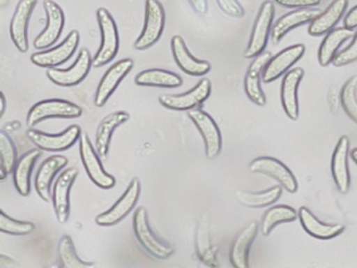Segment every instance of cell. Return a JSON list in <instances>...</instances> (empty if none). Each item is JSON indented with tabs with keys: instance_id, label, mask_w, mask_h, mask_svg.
<instances>
[{
	"instance_id": "38",
	"label": "cell",
	"mask_w": 357,
	"mask_h": 268,
	"mask_svg": "<svg viewBox=\"0 0 357 268\" xmlns=\"http://www.w3.org/2000/svg\"><path fill=\"white\" fill-rule=\"evenodd\" d=\"M197 255L206 265L217 266L216 253L211 246L208 230L204 226L198 228Z\"/></svg>"
},
{
	"instance_id": "43",
	"label": "cell",
	"mask_w": 357,
	"mask_h": 268,
	"mask_svg": "<svg viewBox=\"0 0 357 268\" xmlns=\"http://www.w3.org/2000/svg\"><path fill=\"white\" fill-rule=\"evenodd\" d=\"M344 25L347 29H354L357 27V6L351 8L344 18Z\"/></svg>"
},
{
	"instance_id": "42",
	"label": "cell",
	"mask_w": 357,
	"mask_h": 268,
	"mask_svg": "<svg viewBox=\"0 0 357 268\" xmlns=\"http://www.w3.org/2000/svg\"><path fill=\"white\" fill-rule=\"evenodd\" d=\"M328 104H329V108L332 112L337 111L340 104V94L335 86L330 87L329 94H328Z\"/></svg>"
},
{
	"instance_id": "11",
	"label": "cell",
	"mask_w": 357,
	"mask_h": 268,
	"mask_svg": "<svg viewBox=\"0 0 357 268\" xmlns=\"http://www.w3.org/2000/svg\"><path fill=\"white\" fill-rule=\"evenodd\" d=\"M190 117L204 138L206 154L208 159H214L220 154L222 149V137L220 129L212 117L199 108L188 111Z\"/></svg>"
},
{
	"instance_id": "26",
	"label": "cell",
	"mask_w": 357,
	"mask_h": 268,
	"mask_svg": "<svg viewBox=\"0 0 357 268\" xmlns=\"http://www.w3.org/2000/svg\"><path fill=\"white\" fill-rule=\"evenodd\" d=\"M130 119V114L126 111L119 110L110 113L107 117L102 119L98 126L97 134H96V150L102 158H106L109 153L110 142L114 130L126 123Z\"/></svg>"
},
{
	"instance_id": "40",
	"label": "cell",
	"mask_w": 357,
	"mask_h": 268,
	"mask_svg": "<svg viewBox=\"0 0 357 268\" xmlns=\"http://www.w3.org/2000/svg\"><path fill=\"white\" fill-rule=\"evenodd\" d=\"M219 8L227 16L233 18H242L245 15V10L238 0H216Z\"/></svg>"
},
{
	"instance_id": "23",
	"label": "cell",
	"mask_w": 357,
	"mask_h": 268,
	"mask_svg": "<svg viewBox=\"0 0 357 268\" xmlns=\"http://www.w3.org/2000/svg\"><path fill=\"white\" fill-rule=\"evenodd\" d=\"M349 142L348 136L342 135L338 140L334 149L331 161V172L336 188L342 194H347L350 188V172H349Z\"/></svg>"
},
{
	"instance_id": "46",
	"label": "cell",
	"mask_w": 357,
	"mask_h": 268,
	"mask_svg": "<svg viewBox=\"0 0 357 268\" xmlns=\"http://www.w3.org/2000/svg\"><path fill=\"white\" fill-rule=\"evenodd\" d=\"M351 158H352L353 161L357 165V148L353 149V150L351 151Z\"/></svg>"
},
{
	"instance_id": "18",
	"label": "cell",
	"mask_w": 357,
	"mask_h": 268,
	"mask_svg": "<svg viewBox=\"0 0 357 268\" xmlns=\"http://www.w3.org/2000/svg\"><path fill=\"white\" fill-rule=\"evenodd\" d=\"M305 50L304 44H296L273 56L263 70L262 81L267 84L279 79L304 56Z\"/></svg>"
},
{
	"instance_id": "13",
	"label": "cell",
	"mask_w": 357,
	"mask_h": 268,
	"mask_svg": "<svg viewBox=\"0 0 357 268\" xmlns=\"http://www.w3.org/2000/svg\"><path fill=\"white\" fill-rule=\"evenodd\" d=\"M43 8L47 14V27L34 40V47L36 50H45L54 45L59 40L66 25L63 10L57 2L43 0Z\"/></svg>"
},
{
	"instance_id": "10",
	"label": "cell",
	"mask_w": 357,
	"mask_h": 268,
	"mask_svg": "<svg viewBox=\"0 0 357 268\" xmlns=\"http://www.w3.org/2000/svg\"><path fill=\"white\" fill-rule=\"evenodd\" d=\"M212 91V84L208 77H204L197 85L181 94H162L158 100L165 108L170 110L189 111L202 106L208 100Z\"/></svg>"
},
{
	"instance_id": "20",
	"label": "cell",
	"mask_w": 357,
	"mask_h": 268,
	"mask_svg": "<svg viewBox=\"0 0 357 268\" xmlns=\"http://www.w3.org/2000/svg\"><path fill=\"white\" fill-rule=\"evenodd\" d=\"M171 50H172L173 58L178 65L179 68L192 77H202L210 73V62L204 60H198L195 57L192 56L191 52L188 50L187 44L181 36H173L171 39Z\"/></svg>"
},
{
	"instance_id": "45",
	"label": "cell",
	"mask_w": 357,
	"mask_h": 268,
	"mask_svg": "<svg viewBox=\"0 0 357 268\" xmlns=\"http://www.w3.org/2000/svg\"><path fill=\"white\" fill-rule=\"evenodd\" d=\"M1 108H0V117H3L6 111V105H7V100H6L5 94L3 92H1Z\"/></svg>"
},
{
	"instance_id": "16",
	"label": "cell",
	"mask_w": 357,
	"mask_h": 268,
	"mask_svg": "<svg viewBox=\"0 0 357 268\" xmlns=\"http://www.w3.org/2000/svg\"><path fill=\"white\" fill-rule=\"evenodd\" d=\"M135 61L130 58L122 59L114 63L102 77L96 92L95 104L97 107H103L109 100L112 94L116 91L121 82L132 70Z\"/></svg>"
},
{
	"instance_id": "36",
	"label": "cell",
	"mask_w": 357,
	"mask_h": 268,
	"mask_svg": "<svg viewBox=\"0 0 357 268\" xmlns=\"http://www.w3.org/2000/svg\"><path fill=\"white\" fill-rule=\"evenodd\" d=\"M357 77H352L344 84L340 91V104L346 114L357 124Z\"/></svg>"
},
{
	"instance_id": "22",
	"label": "cell",
	"mask_w": 357,
	"mask_h": 268,
	"mask_svg": "<svg viewBox=\"0 0 357 268\" xmlns=\"http://www.w3.org/2000/svg\"><path fill=\"white\" fill-rule=\"evenodd\" d=\"M68 163V157L63 155H53L47 157L37 172L35 177V188L37 194L39 195L45 202H51L53 199V194H51V186L56 174L66 167Z\"/></svg>"
},
{
	"instance_id": "27",
	"label": "cell",
	"mask_w": 357,
	"mask_h": 268,
	"mask_svg": "<svg viewBox=\"0 0 357 268\" xmlns=\"http://www.w3.org/2000/svg\"><path fill=\"white\" fill-rule=\"evenodd\" d=\"M298 219L301 225L304 228L307 234L313 238L321 240H329L340 236L344 230L342 224H327L319 221L307 207H301L298 209Z\"/></svg>"
},
{
	"instance_id": "4",
	"label": "cell",
	"mask_w": 357,
	"mask_h": 268,
	"mask_svg": "<svg viewBox=\"0 0 357 268\" xmlns=\"http://www.w3.org/2000/svg\"><path fill=\"white\" fill-rule=\"evenodd\" d=\"M166 23V13L160 0H146L145 23L141 35L135 42L137 50H146L162 38Z\"/></svg>"
},
{
	"instance_id": "14",
	"label": "cell",
	"mask_w": 357,
	"mask_h": 268,
	"mask_svg": "<svg viewBox=\"0 0 357 268\" xmlns=\"http://www.w3.org/2000/svg\"><path fill=\"white\" fill-rule=\"evenodd\" d=\"M79 170L68 168L64 170L56 180L53 188V207L59 223H66L70 219V194L73 184L78 177Z\"/></svg>"
},
{
	"instance_id": "32",
	"label": "cell",
	"mask_w": 357,
	"mask_h": 268,
	"mask_svg": "<svg viewBox=\"0 0 357 268\" xmlns=\"http://www.w3.org/2000/svg\"><path fill=\"white\" fill-rule=\"evenodd\" d=\"M298 216V211L289 205L281 204L271 207L263 216L261 232L264 236H268L278 224L294 221Z\"/></svg>"
},
{
	"instance_id": "35",
	"label": "cell",
	"mask_w": 357,
	"mask_h": 268,
	"mask_svg": "<svg viewBox=\"0 0 357 268\" xmlns=\"http://www.w3.org/2000/svg\"><path fill=\"white\" fill-rule=\"evenodd\" d=\"M60 267L62 268H85L93 266V263L82 261L77 255L74 242L68 234H64L58 246Z\"/></svg>"
},
{
	"instance_id": "44",
	"label": "cell",
	"mask_w": 357,
	"mask_h": 268,
	"mask_svg": "<svg viewBox=\"0 0 357 268\" xmlns=\"http://www.w3.org/2000/svg\"><path fill=\"white\" fill-rule=\"evenodd\" d=\"M194 12L199 15L206 14L208 12V0H188Z\"/></svg>"
},
{
	"instance_id": "5",
	"label": "cell",
	"mask_w": 357,
	"mask_h": 268,
	"mask_svg": "<svg viewBox=\"0 0 357 268\" xmlns=\"http://www.w3.org/2000/svg\"><path fill=\"white\" fill-rule=\"evenodd\" d=\"M275 13V4L271 0H266L261 4L258 16L255 20L250 42L244 52L246 59L256 58L261 52H264L268 38L271 37Z\"/></svg>"
},
{
	"instance_id": "29",
	"label": "cell",
	"mask_w": 357,
	"mask_h": 268,
	"mask_svg": "<svg viewBox=\"0 0 357 268\" xmlns=\"http://www.w3.org/2000/svg\"><path fill=\"white\" fill-rule=\"evenodd\" d=\"M353 36V29L347 27H337L330 31L324 38L317 54V60L319 65L327 67L333 62L334 58L337 54L338 48L342 46L347 40Z\"/></svg>"
},
{
	"instance_id": "31",
	"label": "cell",
	"mask_w": 357,
	"mask_h": 268,
	"mask_svg": "<svg viewBox=\"0 0 357 268\" xmlns=\"http://www.w3.org/2000/svg\"><path fill=\"white\" fill-rule=\"evenodd\" d=\"M135 83L139 86L149 87L176 88L183 85L181 75L166 69H146L137 73Z\"/></svg>"
},
{
	"instance_id": "30",
	"label": "cell",
	"mask_w": 357,
	"mask_h": 268,
	"mask_svg": "<svg viewBox=\"0 0 357 268\" xmlns=\"http://www.w3.org/2000/svg\"><path fill=\"white\" fill-rule=\"evenodd\" d=\"M40 149H34V150L28 151L24 153L20 161L16 163L14 169V184L17 192L22 196H29L31 193V174H32L33 168L36 163L37 159L41 155Z\"/></svg>"
},
{
	"instance_id": "21",
	"label": "cell",
	"mask_w": 357,
	"mask_h": 268,
	"mask_svg": "<svg viewBox=\"0 0 357 268\" xmlns=\"http://www.w3.org/2000/svg\"><path fill=\"white\" fill-rule=\"evenodd\" d=\"M273 58L271 52H261L259 56L254 58L255 60L250 63L244 79V89L246 96L250 100L258 106L266 105V96L261 87L260 80L262 79L263 70L269 60Z\"/></svg>"
},
{
	"instance_id": "3",
	"label": "cell",
	"mask_w": 357,
	"mask_h": 268,
	"mask_svg": "<svg viewBox=\"0 0 357 268\" xmlns=\"http://www.w3.org/2000/svg\"><path fill=\"white\" fill-rule=\"evenodd\" d=\"M83 114L82 108L70 100L60 98L43 100L30 109L26 125L33 128L47 119H78Z\"/></svg>"
},
{
	"instance_id": "37",
	"label": "cell",
	"mask_w": 357,
	"mask_h": 268,
	"mask_svg": "<svg viewBox=\"0 0 357 268\" xmlns=\"http://www.w3.org/2000/svg\"><path fill=\"white\" fill-rule=\"evenodd\" d=\"M35 228L36 226L32 222L18 221L6 215L3 211L0 213V230L6 234L24 236V234H31Z\"/></svg>"
},
{
	"instance_id": "2",
	"label": "cell",
	"mask_w": 357,
	"mask_h": 268,
	"mask_svg": "<svg viewBox=\"0 0 357 268\" xmlns=\"http://www.w3.org/2000/svg\"><path fill=\"white\" fill-rule=\"evenodd\" d=\"M133 230L139 244L156 259H168L174 253V248L168 243L160 240L150 228L147 209L144 207L135 209L133 215Z\"/></svg>"
},
{
	"instance_id": "12",
	"label": "cell",
	"mask_w": 357,
	"mask_h": 268,
	"mask_svg": "<svg viewBox=\"0 0 357 268\" xmlns=\"http://www.w3.org/2000/svg\"><path fill=\"white\" fill-rule=\"evenodd\" d=\"M79 43H80V33L77 29H73L60 45L51 50L35 52L31 56V61L36 66L43 67V68H54L70 60L78 48Z\"/></svg>"
},
{
	"instance_id": "34",
	"label": "cell",
	"mask_w": 357,
	"mask_h": 268,
	"mask_svg": "<svg viewBox=\"0 0 357 268\" xmlns=\"http://www.w3.org/2000/svg\"><path fill=\"white\" fill-rule=\"evenodd\" d=\"M17 149L10 135L0 131V180L3 181L14 172L17 163Z\"/></svg>"
},
{
	"instance_id": "33",
	"label": "cell",
	"mask_w": 357,
	"mask_h": 268,
	"mask_svg": "<svg viewBox=\"0 0 357 268\" xmlns=\"http://www.w3.org/2000/svg\"><path fill=\"white\" fill-rule=\"evenodd\" d=\"M282 188L280 186H273L263 192L252 193L245 191H238L236 193L238 201L248 207H264L273 204L281 197Z\"/></svg>"
},
{
	"instance_id": "25",
	"label": "cell",
	"mask_w": 357,
	"mask_h": 268,
	"mask_svg": "<svg viewBox=\"0 0 357 268\" xmlns=\"http://www.w3.org/2000/svg\"><path fill=\"white\" fill-rule=\"evenodd\" d=\"M348 6L349 0H333L324 12L309 23V35L321 37L329 33L344 16Z\"/></svg>"
},
{
	"instance_id": "41",
	"label": "cell",
	"mask_w": 357,
	"mask_h": 268,
	"mask_svg": "<svg viewBox=\"0 0 357 268\" xmlns=\"http://www.w3.org/2000/svg\"><path fill=\"white\" fill-rule=\"evenodd\" d=\"M279 6L288 8H314L321 4V0H273Z\"/></svg>"
},
{
	"instance_id": "6",
	"label": "cell",
	"mask_w": 357,
	"mask_h": 268,
	"mask_svg": "<svg viewBox=\"0 0 357 268\" xmlns=\"http://www.w3.org/2000/svg\"><path fill=\"white\" fill-rule=\"evenodd\" d=\"M79 142H80L81 159H82L83 165H84L87 175L91 178V181L104 190L114 188L116 186V178L104 170L99 157L100 155L93 148L89 134L85 132L81 134Z\"/></svg>"
},
{
	"instance_id": "17",
	"label": "cell",
	"mask_w": 357,
	"mask_h": 268,
	"mask_svg": "<svg viewBox=\"0 0 357 268\" xmlns=\"http://www.w3.org/2000/svg\"><path fill=\"white\" fill-rule=\"evenodd\" d=\"M250 170L254 173L264 174L277 180L287 192L296 193L298 191V180L292 172L281 161L273 157L263 156L254 159L250 163Z\"/></svg>"
},
{
	"instance_id": "39",
	"label": "cell",
	"mask_w": 357,
	"mask_h": 268,
	"mask_svg": "<svg viewBox=\"0 0 357 268\" xmlns=\"http://www.w3.org/2000/svg\"><path fill=\"white\" fill-rule=\"evenodd\" d=\"M357 61V31L354 34L352 42L348 47L342 50L336 54L333 60V65L336 67L346 66Z\"/></svg>"
},
{
	"instance_id": "9",
	"label": "cell",
	"mask_w": 357,
	"mask_h": 268,
	"mask_svg": "<svg viewBox=\"0 0 357 268\" xmlns=\"http://www.w3.org/2000/svg\"><path fill=\"white\" fill-rule=\"evenodd\" d=\"M93 66L91 52L82 48L76 62L68 69L47 68V75L54 84L61 87H74L84 81Z\"/></svg>"
},
{
	"instance_id": "15",
	"label": "cell",
	"mask_w": 357,
	"mask_h": 268,
	"mask_svg": "<svg viewBox=\"0 0 357 268\" xmlns=\"http://www.w3.org/2000/svg\"><path fill=\"white\" fill-rule=\"evenodd\" d=\"M37 3L38 0H20L12 17L10 35L14 45L20 52L29 50V23Z\"/></svg>"
},
{
	"instance_id": "24",
	"label": "cell",
	"mask_w": 357,
	"mask_h": 268,
	"mask_svg": "<svg viewBox=\"0 0 357 268\" xmlns=\"http://www.w3.org/2000/svg\"><path fill=\"white\" fill-rule=\"evenodd\" d=\"M303 77H304V69L296 67L287 71L282 81V106L286 115L292 121H296L298 119V89Z\"/></svg>"
},
{
	"instance_id": "7",
	"label": "cell",
	"mask_w": 357,
	"mask_h": 268,
	"mask_svg": "<svg viewBox=\"0 0 357 268\" xmlns=\"http://www.w3.org/2000/svg\"><path fill=\"white\" fill-rule=\"evenodd\" d=\"M82 130L79 125H72L59 134H49L39 130L30 129L26 131L29 140L43 151L61 152L68 150L80 140Z\"/></svg>"
},
{
	"instance_id": "8",
	"label": "cell",
	"mask_w": 357,
	"mask_h": 268,
	"mask_svg": "<svg viewBox=\"0 0 357 268\" xmlns=\"http://www.w3.org/2000/svg\"><path fill=\"white\" fill-rule=\"evenodd\" d=\"M141 190L139 178L133 177L122 197L109 209L96 217V223L100 226H114L122 221L137 204Z\"/></svg>"
},
{
	"instance_id": "28",
	"label": "cell",
	"mask_w": 357,
	"mask_h": 268,
	"mask_svg": "<svg viewBox=\"0 0 357 268\" xmlns=\"http://www.w3.org/2000/svg\"><path fill=\"white\" fill-rule=\"evenodd\" d=\"M258 222L252 221L241 230L236 237L231 251H229V260L231 265L236 268L248 267V255L252 243L256 238L258 232Z\"/></svg>"
},
{
	"instance_id": "1",
	"label": "cell",
	"mask_w": 357,
	"mask_h": 268,
	"mask_svg": "<svg viewBox=\"0 0 357 268\" xmlns=\"http://www.w3.org/2000/svg\"><path fill=\"white\" fill-rule=\"evenodd\" d=\"M96 15L101 31L102 42L99 50L93 59V67L100 68L116 58L120 48V36L116 20L107 8H98Z\"/></svg>"
},
{
	"instance_id": "19",
	"label": "cell",
	"mask_w": 357,
	"mask_h": 268,
	"mask_svg": "<svg viewBox=\"0 0 357 268\" xmlns=\"http://www.w3.org/2000/svg\"><path fill=\"white\" fill-rule=\"evenodd\" d=\"M321 13V10L319 8H298V10H294L287 13V14L283 15L273 25L271 33V42L277 45L290 31L307 24V23H310Z\"/></svg>"
}]
</instances>
